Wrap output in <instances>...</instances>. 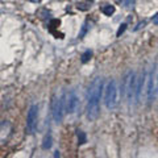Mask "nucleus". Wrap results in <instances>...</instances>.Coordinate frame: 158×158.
Returning <instances> with one entry per match:
<instances>
[{
    "label": "nucleus",
    "instance_id": "1a4fd4ad",
    "mask_svg": "<svg viewBox=\"0 0 158 158\" xmlns=\"http://www.w3.org/2000/svg\"><path fill=\"white\" fill-rule=\"evenodd\" d=\"M77 136H78V144L79 145H83L87 142V137H86V133L82 130H77Z\"/></svg>",
    "mask_w": 158,
    "mask_h": 158
},
{
    "label": "nucleus",
    "instance_id": "0eeeda50",
    "mask_svg": "<svg viewBox=\"0 0 158 158\" xmlns=\"http://www.w3.org/2000/svg\"><path fill=\"white\" fill-rule=\"evenodd\" d=\"M78 105H79V99H78V96L75 92H71L69 96V102H67V111L70 113H73V112H75L77 111V108H78Z\"/></svg>",
    "mask_w": 158,
    "mask_h": 158
},
{
    "label": "nucleus",
    "instance_id": "ddd939ff",
    "mask_svg": "<svg viewBox=\"0 0 158 158\" xmlns=\"http://www.w3.org/2000/svg\"><path fill=\"white\" fill-rule=\"evenodd\" d=\"M153 24H157L158 25V13H156V15L153 16Z\"/></svg>",
    "mask_w": 158,
    "mask_h": 158
},
{
    "label": "nucleus",
    "instance_id": "6e6552de",
    "mask_svg": "<svg viewBox=\"0 0 158 158\" xmlns=\"http://www.w3.org/2000/svg\"><path fill=\"white\" fill-rule=\"evenodd\" d=\"M102 12L104 13V15H107V16H111L115 13V7L111 6V4H107V6H103L102 8Z\"/></svg>",
    "mask_w": 158,
    "mask_h": 158
},
{
    "label": "nucleus",
    "instance_id": "423d86ee",
    "mask_svg": "<svg viewBox=\"0 0 158 158\" xmlns=\"http://www.w3.org/2000/svg\"><path fill=\"white\" fill-rule=\"evenodd\" d=\"M154 77L153 73L148 74L146 75V96H148V102H152L153 98L156 95V90H154Z\"/></svg>",
    "mask_w": 158,
    "mask_h": 158
},
{
    "label": "nucleus",
    "instance_id": "f8f14e48",
    "mask_svg": "<svg viewBox=\"0 0 158 158\" xmlns=\"http://www.w3.org/2000/svg\"><path fill=\"white\" fill-rule=\"evenodd\" d=\"M125 28H126V25H125V24H121V26H120V28H118V30H117V37H120L121 34L124 33Z\"/></svg>",
    "mask_w": 158,
    "mask_h": 158
},
{
    "label": "nucleus",
    "instance_id": "4468645a",
    "mask_svg": "<svg viewBox=\"0 0 158 158\" xmlns=\"http://www.w3.org/2000/svg\"><path fill=\"white\" fill-rule=\"evenodd\" d=\"M156 92H158V74H157V87H156Z\"/></svg>",
    "mask_w": 158,
    "mask_h": 158
},
{
    "label": "nucleus",
    "instance_id": "9b49d317",
    "mask_svg": "<svg viewBox=\"0 0 158 158\" xmlns=\"http://www.w3.org/2000/svg\"><path fill=\"white\" fill-rule=\"evenodd\" d=\"M91 57H92V51H91V50H86V51L82 54V62H83V63L88 62V61L91 59Z\"/></svg>",
    "mask_w": 158,
    "mask_h": 158
},
{
    "label": "nucleus",
    "instance_id": "39448f33",
    "mask_svg": "<svg viewBox=\"0 0 158 158\" xmlns=\"http://www.w3.org/2000/svg\"><path fill=\"white\" fill-rule=\"evenodd\" d=\"M37 117H38V107L36 104H33L32 107L29 108L28 116H26V130L28 133H34L37 126Z\"/></svg>",
    "mask_w": 158,
    "mask_h": 158
},
{
    "label": "nucleus",
    "instance_id": "f257e3e1",
    "mask_svg": "<svg viewBox=\"0 0 158 158\" xmlns=\"http://www.w3.org/2000/svg\"><path fill=\"white\" fill-rule=\"evenodd\" d=\"M103 91V79L96 78L91 83L88 88V104H87V117L90 121H94L99 116V103Z\"/></svg>",
    "mask_w": 158,
    "mask_h": 158
},
{
    "label": "nucleus",
    "instance_id": "20e7f679",
    "mask_svg": "<svg viewBox=\"0 0 158 158\" xmlns=\"http://www.w3.org/2000/svg\"><path fill=\"white\" fill-rule=\"evenodd\" d=\"M51 109H53V117H54V121L61 122L62 121V117H63V109H65V92L59 96V98H54Z\"/></svg>",
    "mask_w": 158,
    "mask_h": 158
},
{
    "label": "nucleus",
    "instance_id": "f03ea898",
    "mask_svg": "<svg viewBox=\"0 0 158 158\" xmlns=\"http://www.w3.org/2000/svg\"><path fill=\"white\" fill-rule=\"evenodd\" d=\"M137 81H138V79H136V74L133 71H128V73H126V75L124 78V83H122V87H124L125 98L128 99L129 103H132V99H133V98H134V102H136Z\"/></svg>",
    "mask_w": 158,
    "mask_h": 158
},
{
    "label": "nucleus",
    "instance_id": "7ed1b4c3",
    "mask_svg": "<svg viewBox=\"0 0 158 158\" xmlns=\"http://www.w3.org/2000/svg\"><path fill=\"white\" fill-rule=\"evenodd\" d=\"M104 103H105V107L108 109H113L117 105V87H116L115 81L109 82L107 88H105Z\"/></svg>",
    "mask_w": 158,
    "mask_h": 158
},
{
    "label": "nucleus",
    "instance_id": "9d476101",
    "mask_svg": "<svg viewBox=\"0 0 158 158\" xmlns=\"http://www.w3.org/2000/svg\"><path fill=\"white\" fill-rule=\"evenodd\" d=\"M50 146H51V136L47 134V136H45V138H43L42 149H50Z\"/></svg>",
    "mask_w": 158,
    "mask_h": 158
}]
</instances>
